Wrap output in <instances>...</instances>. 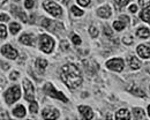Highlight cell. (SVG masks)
<instances>
[{
    "mask_svg": "<svg viewBox=\"0 0 150 120\" xmlns=\"http://www.w3.org/2000/svg\"><path fill=\"white\" fill-rule=\"evenodd\" d=\"M60 78L69 89H76L82 83V76L74 64H66L60 68Z\"/></svg>",
    "mask_w": 150,
    "mask_h": 120,
    "instance_id": "cell-1",
    "label": "cell"
},
{
    "mask_svg": "<svg viewBox=\"0 0 150 120\" xmlns=\"http://www.w3.org/2000/svg\"><path fill=\"white\" fill-rule=\"evenodd\" d=\"M43 91H44L47 96L53 97V98H57V100H62L64 103H67V102H68L67 97H66L62 92L57 91L56 89H54V87H53V84H52V83H45V85H44V88H43Z\"/></svg>",
    "mask_w": 150,
    "mask_h": 120,
    "instance_id": "cell-2",
    "label": "cell"
},
{
    "mask_svg": "<svg viewBox=\"0 0 150 120\" xmlns=\"http://www.w3.org/2000/svg\"><path fill=\"white\" fill-rule=\"evenodd\" d=\"M20 97H21V91H20L19 85H14L5 92V100H6L7 104H13L14 102L19 100Z\"/></svg>",
    "mask_w": 150,
    "mask_h": 120,
    "instance_id": "cell-3",
    "label": "cell"
},
{
    "mask_svg": "<svg viewBox=\"0 0 150 120\" xmlns=\"http://www.w3.org/2000/svg\"><path fill=\"white\" fill-rule=\"evenodd\" d=\"M43 7H44V9H45L47 13H50V14H51L52 16H54V18H59V16L62 14V11H61L60 6H58L56 2H53V1H50V0L44 1Z\"/></svg>",
    "mask_w": 150,
    "mask_h": 120,
    "instance_id": "cell-4",
    "label": "cell"
},
{
    "mask_svg": "<svg viewBox=\"0 0 150 120\" xmlns=\"http://www.w3.org/2000/svg\"><path fill=\"white\" fill-rule=\"evenodd\" d=\"M39 44L42 51H44L45 53H51L54 46V40L47 35H42L39 37Z\"/></svg>",
    "mask_w": 150,
    "mask_h": 120,
    "instance_id": "cell-5",
    "label": "cell"
},
{
    "mask_svg": "<svg viewBox=\"0 0 150 120\" xmlns=\"http://www.w3.org/2000/svg\"><path fill=\"white\" fill-rule=\"evenodd\" d=\"M23 88H24V96H25V100H29V102H33L34 100V85L28 79H24L23 80Z\"/></svg>",
    "mask_w": 150,
    "mask_h": 120,
    "instance_id": "cell-6",
    "label": "cell"
},
{
    "mask_svg": "<svg viewBox=\"0 0 150 120\" xmlns=\"http://www.w3.org/2000/svg\"><path fill=\"white\" fill-rule=\"evenodd\" d=\"M108 68L112 69L114 72H121L124 69V60L120 58H115V59H111L106 62Z\"/></svg>",
    "mask_w": 150,
    "mask_h": 120,
    "instance_id": "cell-7",
    "label": "cell"
},
{
    "mask_svg": "<svg viewBox=\"0 0 150 120\" xmlns=\"http://www.w3.org/2000/svg\"><path fill=\"white\" fill-rule=\"evenodd\" d=\"M1 53L5 56V57H7L8 59H16L18 58V51L16 50H14L11 45H4L2 47H1Z\"/></svg>",
    "mask_w": 150,
    "mask_h": 120,
    "instance_id": "cell-8",
    "label": "cell"
},
{
    "mask_svg": "<svg viewBox=\"0 0 150 120\" xmlns=\"http://www.w3.org/2000/svg\"><path fill=\"white\" fill-rule=\"evenodd\" d=\"M43 119H58L59 118V111L56 109H44L42 112Z\"/></svg>",
    "mask_w": 150,
    "mask_h": 120,
    "instance_id": "cell-9",
    "label": "cell"
},
{
    "mask_svg": "<svg viewBox=\"0 0 150 120\" xmlns=\"http://www.w3.org/2000/svg\"><path fill=\"white\" fill-rule=\"evenodd\" d=\"M79 111L81 112L83 119H91V118L94 117V114H93V110H91L89 106L81 105V106H79Z\"/></svg>",
    "mask_w": 150,
    "mask_h": 120,
    "instance_id": "cell-10",
    "label": "cell"
},
{
    "mask_svg": "<svg viewBox=\"0 0 150 120\" xmlns=\"http://www.w3.org/2000/svg\"><path fill=\"white\" fill-rule=\"evenodd\" d=\"M137 53H139L140 57H142L144 59H148V58H150V47L148 45H139Z\"/></svg>",
    "mask_w": 150,
    "mask_h": 120,
    "instance_id": "cell-11",
    "label": "cell"
},
{
    "mask_svg": "<svg viewBox=\"0 0 150 120\" xmlns=\"http://www.w3.org/2000/svg\"><path fill=\"white\" fill-rule=\"evenodd\" d=\"M97 15L103 18V19H108L111 16V8L109 6H103V7L97 9Z\"/></svg>",
    "mask_w": 150,
    "mask_h": 120,
    "instance_id": "cell-12",
    "label": "cell"
},
{
    "mask_svg": "<svg viewBox=\"0 0 150 120\" xmlns=\"http://www.w3.org/2000/svg\"><path fill=\"white\" fill-rule=\"evenodd\" d=\"M131 118V116H129V112L126 110V109H121V110H119L117 113H115V119L118 120H128Z\"/></svg>",
    "mask_w": 150,
    "mask_h": 120,
    "instance_id": "cell-13",
    "label": "cell"
},
{
    "mask_svg": "<svg viewBox=\"0 0 150 120\" xmlns=\"http://www.w3.org/2000/svg\"><path fill=\"white\" fill-rule=\"evenodd\" d=\"M20 43H22L24 45H33L34 44V37L29 34H24L20 37Z\"/></svg>",
    "mask_w": 150,
    "mask_h": 120,
    "instance_id": "cell-14",
    "label": "cell"
},
{
    "mask_svg": "<svg viewBox=\"0 0 150 120\" xmlns=\"http://www.w3.org/2000/svg\"><path fill=\"white\" fill-rule=\"evenodd\" d=\"M12 13L13 14H15V15H18L21 20L23 21V22H27V16H25V14L20 9L19 7H16V6H12Z\"/></svg>",
    "mask_w": 150,
    "mask_h": 120,
    "instance_id": "cell-15",
    "label": "cell"
},
{
    "mask_svg": "<svg viewBox=\"0 0 150 120\" xmlns=\"http://www.w3.org/2000/svg\"><path fill=\"white\" fill-rule=\"evenodd\" d=\"M13 113H14V116L18 117V118H23V117L25 116V109H24L22 105H18V106L14 109Z\"/></svg>",
    "mask_w": 150,
    "mask_h": 120,
    "instance_id": "cell-16",
    "label": "cell"
},
{
    "mask_svg": "<svg viewBox=\"0 0 150 120\" xmlns=\"http://www.w3.org/2000/svg\"><path fill=\"white\" fill-rule=\"evenodd\" d=\"M136 35L140 37V38H148L150 35V31L148 28H140L137 31H136Z\"/></svg>",
    "mask_w": 150,
    "mask_h": 120,
    "instance_id": "cell-17",
    "label": "cell"
},
{
    "mask_svg": "<svg viewBox=\"0 0 150 120\" xmlns=\"http://www.w3.org/2000/svg\"><path fill=\"white\" fill-rule=\"evenodd\" d=\"M133 113H134L135 119H144V111L142 109L135 107V109H133Z\"/></svg>",
    "mask_w": 150,
    "mask_h": 120,
    "instance_id": "cell-18",
    "label": "cell"
},
{
    "mask_svg": "<svg viewBox=\"0 0 150 120\" xmlns=\"http://www.w3.org/2000/svg\"><path fill=\"white\" fill-rule=\"evenodd\" d=\"M20 29H21V27H20L19 23H16V22L11 23V25H9V31H11L13 35H16L20 31Z\"/></svg>",
    "mask_w": 150,
    "mask_h": 120,
    "instance_id": "cell-19",
    "label": "cell"
},
{
    "mask_svg": "<svg viewBox=\"0 0 150 120\" xmlns=\"http://www.w3.org/2000/svg\"><path fill=\"white\" fill-rule=\"evenodd\" d=\"M129 65H131V67L133 69H139L140 66H141L140 61L136 59L135 57H131V59H129Z\"/></svg>",
    "mask_w": 150,
    "mask_h": 120,
    "instance_id": "cell-20",
    "label": "cell"
},
{
    "mask_svg": "<svg viewBox=\"0 0 150 120\" xmlns=\"http://www.w3.org/2000/svg\"><path fill=\"white\" fill-rule=\"evenodd\" d=\"M36 66H37V68L39 71H44V69L46 68V66H47V61L44 59H37Z\"/></svg>",
    "mask_w": 150,
    "mask_h": 120,
    "instance_id": "cell-21",
    "label": "cell"
},
{
    "mask_svg": "<svg viewBox=\"0 0 150 120\" xmlns=\"http://www.w3.org/2000/svg\"><path fill=\"white\" fill-rule=\"evenodd\" d=\"M140 18H141L143 21H146V22L150 23V11H149V9L143 11V12L140 14Z\"/></svg>",
    "mask_w": 150,
    "mask_h": 120,
    "instance_id": "cell-22",
    "label": "cell"
},
{
    "mask_svg": "<svg viewBox=\"0 0 150 120\" xmlns=\"http://www.w3.org/2000/svg\"><path fill=\"white\" fill-rule=\"evenodd\" d=\"M125 25H126V23H125L124 21H115V22L113 23V27H114V29H115V30H118V31L122 30V29L125 28Z\"/></svg>",
    "mask_w": 150,
    "mask_h": 120,
    "instance_id": "cell-23",
    "label": "cell"
},
{
    "mask_svg": "<svg viewBox=\"0 0 150 120\" xmlns=\"http://www.w3.org/2000/svg\"><path fill=\"white\" fill-rule=\"evenodd\" d=\"M128 2H129V0H115V7H117L118 9H121V8H124L125 6H127Z\"/></svg>",
    "mask_w": 150,
    "mask_h": 120,
    "instance_id": "cell-24",
    "label": "cell"
},
{
    "mask_svg": "<svg viewBox=\"0 0 150 120\" xmlns=\"http://www.w3.org/2000/svg\"><path fill=\"white\" fill-rule=\"evenodd\" d=\"M71 9H72V13L74 14L75 16H82V15H83V11L80 9V8L76 7V6H73Z\"/></svg>",
    "mask_w": 150,
    "mask_h": 120,
    "instance_id": "cell-25",
    "label": "cell"
},
{
    "mask_svg": "<svg viewBox=\"0 0 150 120\" xmlns=\"http://www.w3.org/2000/svg\"><path fill=\"white\" fill-rule=\"evenodd\" d=\"M51 24H52V22L49 20V19H43L42 21V25L44 27V28H47V30H51Z\"/></svg>",
    "mask_w": 150,
    "mask_h": 120,
    "instance_id": "cell-26",
    "label": "cell"
},
{
    "mask_svg": "<svg viewBox=\"0 0 150 120\" xmlns=\"http://www.w3.org/2000/svg\"><path fill=\"white\" fill-rule=\"evenodd\" d=\"M29 109H30V112H31V113H37L38 112V104L36 103V102H34V100H33V102H31V104H30V107H29Z\"/></svg>",
    "mask_w": 150,
    "mask_h": 120,
    "instance_id": "cell-27",
    "label": "cell"
},
{
    "mask_svg": "<svg viewBox=\"0 0 150 120\" xmlns=\"http://www.w3.org/2000/svg\"><path fill=\"white\" fill-rule=\"evenodd\" d=\"M6 36H7V30H6V27H5L4 24H1V25H0V37L4 40V38H6Z\"/></svg>",
    "mask_w": 150,
    "mask_h": 120,
    "instance_id": "cell-28",
    "label": "cell"
},
{
    "mask_svg": "<svg viewBox=\"0 0 150 120\" xmlns=\"http://www.w3.org/2000/svg\"><path fill=\"white\" fill-rule=\"evenodd\" d=\"M89 32H90L91 37H97V36H98V30H97V28L94 27V25H91V27L89 28Z\"/></svg>",
    "mask_w": 150,
    "mask_h": 120,
    "instance_id": "cell-29",
    "label": "cell"
},
{
    "mask_svg": "<svg viewBox=\"0 0 150 120\" xmlns=\"http://www.w3.org/2000/svg\"><path fill=\"white\" fill-rule=\"evenodd\" d=\"M139 4L142 8H148L150 7V0H139Z\"/></svg>",
    "mask_w": 150,
    "mask_h": 120,
    "instance_id": "cell-30",
    "label": "cell"
},
{
    "mask_svg": "<svg viewBox=\"0 0 150 120\" xmlns=\"http://www.w3.org/2000/svg\"><path fill=\"white\" fill-rule=\"evenodd\" d=\"M72 40H73V43H74L75 45H80L81 44V38L77 35H73L72 36Z\"/></svg>",
    "mask_w": 150,
    "mask_h": 120,
    "instance_id": "cell-31",
    "label": "cell"
},
{
    "mask_svg": "<svg viewBox=\"0 0 150 120\" xmlns=\"http://www.w3.org/2000/svg\"><path fill=\"white\" fill-rule=\"evenodd\" d=\"M34 5H35V4H34L33 0H25V1H24V6H25V8H29V9H30V8L34 7Z\"/></svg>",
    "mask_w": 150,
    "mask_h": 120,
    "instance_id": "cell-32",
    "label": "cell"
},
{
    "mask_svg": "<svg viewBox=\"0 0 150 120\" xmlns=\"http://www.w3.org/2000/svg\"><path fill=\"white\" fill-rule=\"evenodd\" d=\"M104 34H105L106 36H109V37H111V36H112V31H111V29H110L108 25L104 28Z\"/></svg>",
    "mask_w": 150,
    "mask_h": 120,
    "instance_id": "cell-33",
    "label": "cell"
},
{
    "mask_svg": "<svg viewBox=\"0 0 150 120\" xmlns=\"http://www.w3.org/2000/svg\"><path fill=\"white\" fill-rule=\"evenodd\" d=\"M77 2L81 5V6H88L89 4H90V0H77Z\"/></svg>",
    "mask_w": 150,
    "mask_h": 120,
    "instance_id": "cell-34",
    "label": "cell"
},
{
    "mask_svg": "<svg viewBox=\"0 0 150 120\" xmlns=\"http://www.w3.org/2000/svg\"><path fill=\"white\" fill-rule=\"evenodd\" d=\"M18 78H19V73H18V72H13V73L11 74V80L15 81V80H18Z\"/></svg>",
    "mask_w": 150,
    "mask_h": 120,
    "instance_id": "cell-35",
    "label": "cell"
},
{
    "mask_svg": "<svg viewBox=\"0 0 150 120\" xmlns=\"http://www.w3.org/2000/svg\"><path fill=\"white\" fill-rule=\"evenodd\" d=\"M129 11H131L132 13H136V11H137V6H136V5H132L131 7H129Z\"/></svg>",
    "mask_w": 150,
    "mask_h": 120,
    "instance_id": "cell-36",
    "label": "cell"
},
{
    "mask_svg": "<svg viewBox=\"0 0 150 120\" xmlns=\"http://www.w3.org/2000/svg\"><path fill=\"white\" fill-rule=\"evenodd\" d=\"M124 43L125 44H131L132 43V38L129 36H127V37H124Z\"/></svg>",
    "mask_w": 150,
    "mask_h": 120,
    "instance_id": "cell-37",
    "label": "cell"
},
{
    "mask_svg": "<svg viewBox=\"0 0 150 120\" xmlns=\"http://www.w3.org/2000/svg\"><path fill=\"white\" fill-rule=\"evenodd\" d=\"M120 20H122L124 22H125V23H126V24H127L129 19H128V16H124V15H121V16H120Z\"/></svg>",
    "mask_w": 150,
    "mask_h": 120,
    "instance_id": "cell-38",
    "label": "cell"
},
{
    "mask_svg": "<svg viewBox=\"0 0 150 120\" xmlns=\"http://www.w3.org/2000/svg\"><path fill=\"white\" fill-rule=\"evenodd\" d=\"M9 20V18H8V15H6V14H1V21H8Z\"/></svg>",
    "mask_w": 150,
    "mask_h": 120,
    "instance_id": "cell-39",
    "label": "cell"
},
{
    "mask_svg": "<svg viewBox=\"0 0 150 120\" xmlns=\"http://www.w3.org/2000/svg\"><path fill=\"white\" fill-rule=\"evenodd\" d=\"M1 65H2V69H5V71H7V69L9 68V65H7V64H4V62H2Z\"/></svg>",
    "mask_w": 150,
    "mask_h": 120,
    "instance_id": "cell-40",
    "label": "cell"
},
{
    "mask_svg": "<svg viewBox=\"0 0 150 120\" xmlns=\"http://www.w3.org/2000/svg\"><path fill=\"white\" fill-rule=\"evenodd\" d=\"M148 114H149V117H150V105L148 106Z\"/></svg>",
    "mask_w": 150,
    "mask_h": 120,
    "instance_id": "cell-41",
    "label": "cell"
},
{
    "mask_svg": "<svg viewBox=\"0 0 150 120\" xmlns=\"http://www.w3.org/2000/svg\"><path fill=\"white\" fill-rule=\"evenodd\" d=\"M5 2H6V0H1V6H2V5L5 4Z\"/></svg>",
    "mask_w": 150,
    "mask_h": 120,
    "instance_id": "cell-42",
    "label": "cell"
},
{
    "mask_svg": "<svg viewBox=\"0 0 150 120\" xmlns=\"http://www.w3.org/2000/svg\"><path fill=\"white\" fill-rule=\"evenodd\" d=\"M14 1H19V0H14Z\"/></svg>",
    "mask_w": 150,
    "mask_h": 120,
    "instance_id": "cell-43",
    "label": "cell"
}]
</instances>
